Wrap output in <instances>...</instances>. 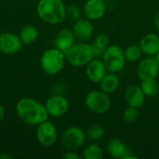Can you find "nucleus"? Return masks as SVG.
<instances>
[{"mask_svg":"<svg viewBox=\"0 0 159 159\" xmlns=\"http://www.w3.org/2000/svg\"><path fill=\"white\" fill-rule=\"evenodd\" d=\"M124 54H125V58L127 61L135 62L141 59L143 53L139 45H129L124 50Z\"/></svg>","mask_w":159,"mask_h":159,"instance_id":"23","label":"nucleus"},{"mask_svg":"<svg viewBox=\"0 0 159 159\" xmlns=\"http://www.w3.org/2000/svg\"><path fill=\"white\" fill-rule=\"evenodd\" d=\"M65 54L60 49L54 48L44 51L40 59L42 70L48 75H57L60 73L65 63Z\"/></svg>","mask_w":159,"mask_h":159,"instance_id":"3","label":"nucleus"},{"mask_svg":"<svg viewBox=\"0 0 159 159\" xmlns=\"http://www.w3.org/2000/svg\"><path fill=\"white\" fill-rule=\"evenodd\" d=\"M86 135L91 141H99V140L102 139V137L104 135V129L102 126L98 125V124L92 125L88 129Z\"/></svg>","mask_w":159,"mask_h":159,"instance_id":"25","label":"nucleus"},{"mask_svg":"<svg viewBox=\"0 0 159 159\" xmlns=\"http://www.w3.org/2000/svg\"><path fill=\"white\" fill-rule=\"evenodd\" d=\"M75 37L73 30L64 28L57 33L54 38V46L64 54L75 44Z\"/></svg>","mask_w":159,"mask_h":159,"instance_id":"14","label":"nucleus"},{"mask_svg":"<svg viewBox=\"0 0 159 159\" xmlns=\"http://www.w3.org/2000/svg\"><path fill=\"white\" fill-rule=\"evenodd\" d=\"M107 151L108 154L114 158H123L128 151V148L122 141L113 138L107 144Z\"/></svg>","mask_w":159,"mask_h":159,"instance_id":"20","label":"nucleus"},{"mask_svg":"<svg viewBox=\"0 0 159 159\" xmlns=\"http://www.w3.org/2000/svg\"><path fill=\"white\" fill-rule=\"evenodd\" d=\"M86 137L87 135L81 128L72 126L63 131L61 137V142L64 148L72 151L80 148L84 144Z\"/></svg>","mask_w":159,"mask_h":159,"instance_id":"7","label":"nucleus"},{"mask_svg":"<svg viewBox=\"0 0 159 159\" xmlns=\"http://www.w3.org/2000/svg\"><path fill=\"white\" fill-rule=\"evenodd\" d=\"M5 115H6V111H5V108L3 107V105L0 104V122L4 119L5 117Z\"/></svg>","mask_w":159,"mask_h":159,"instance_id":"30","label":"nucleus"},{"mask_svg":"<svg viewBox=\"0 0 159 159\" xmlns=\"http://www.w3.org/2000/svg\"><path fill=\"white\" fill-rule=\"evenodd\" d=\"M100 83H101V89L107 94H111L118 89L120 80L116 73L109 72V74H106Z\"/></svg>","mask_w":159,"mask_h":159,"instance_id":"18","label":"nucleus"},{"mask_svg":"<svg viewBox=\"0 0 159 159\" xmlns=\"http://www.w3.org/2000/svg\"><path fill=\"white\" fill-rule=\"evenodd\" d=\"M141 89L147 97H155L159 93V84L155 79H146L141 81Z\"/></svg>","mask_w":159,"mask_h":159,"instance_id":"22","label":"nucleus"},{"mask_svg":"<svg viewBox=\"0 0 159 159\" xmlns=\"http://www.w3.org/2000/svg\"><path fill=\"white\" fill-rule=\"evenodd\" d=\"M36 12L48 24H59L66 19V7L62 0H39Z\"/></svg>","mask_w":159,"mask_h":159,"instance_id":"2","label":"nucleus"},{"mask_svg":"<svg viewBox=\"0 0 159 159\" xmlns=\"http://www.w3.org/2000/svg\"><path fill=\"white\" fill-rule=\"evenodd\" d=\"M65 159H80L81 158V157L78 155V154H76L75 152H68V153H66L65 155H64V157H63Z\"/></svg>","mask_w":159,"mask_h":159,"instance_id":"28","label":"nucleus"},{"mask_svg":"<svg viewBox=\"0 0 159 159\" xmlns=\"http://www.w3.org/2000/svg\"><path fill=\"white\" fill-rule=\"evenodd\" d=\"M85 104L95 114H103L111 107V101L107 93L102 90H92L86 95Z\"/></svg>","mask_w":159,"mask_h":159,"instance_id":"6","label":"nucleus"},{"mask_svg":"<svg viewBox=\"0 0 159 159\" xmlns=\"http://www.w3.org/2000/svg\"><path fill=\"white\" fill-rule=\"evenodd\" d=\"M159 73V64L155 56H146L138 65L137 75L141 81L157 78Z\"/></svg>","mask_w":159,"mask_h":159,"instance_id":"9","label":"nucleus"},{"mask_svg":"<svg viewBox=\"0 0 159 159\" xmlns=\"http://www.w3.org/2000/svg\"><path fill=\"white\" fill-rule=\"evenodd\" d=\"M154 24H155V27L159 31V12L157 13L154 17Z\"/></svg>","mask_w":159,"mask_h":159,"instance_id":"29","label":"nucleus"},{"mask_svg":"<svg viewBox=\"0 0 159 159\" xmlns=\"http://www.w3.org/2000/svg\"><path fill=\"white\" fill-rule=\"evenodd\" d=\"M23 44H31L34 42L38 37V29L34 25H25L20 32L19 34Z\"/></svg>","mask_w":159,"mask_h":159,"instance_id":"21","label":"nucleus"},{"mask_svg":"<svg viewBox=\"0 0 159 159\" xmlns=\"http://www.w3.org/2000/svg\"><path fill=\"white\" fill-rule=\"evenodd\" d=\"M83 157L85 159H102V150L96 143L89 144L83 151Z\"/></svg>","mask_w":159,"mask_h":159,"instance_id":"24","label":"nucleus"},{"mask_svg":"<svg viewBox=\"0 0 159 159\" xmlns=\"http://www.w3.org/2000/svg\"><path fill=\"white\" fill-rule=\"evenodd\" d=\"M84 15L90 20H97L102 18L106 12L104 0H87L83 7Z\"/></svg>","mask_w":159,"mask_h":159,"instance_id":"12","label":"nucleus"},{"mask_svg":"<svg viewBox=\"0 0 159 159\" xmlns=\"http://www.w3.org/2000/svg\"><path fill=\"white\" fill-rule=\"evenodd\" d=\"M110 38L105 34H100L96 36L94 41L90 44L94 58H102V55L106 49V48L109 46Z\"/></svg>","mask_w":159,"mask_h":159,"instance_id":"19","label":"nucleus"},{"mask_svg":"<svg viewBox=\"0 0 159 159\" xmlns=\"http://www.w3.org/2000/svg\"><path fill=\"white\" fill-rule=\"evenodd\" d=\"M155 57H156V59H157V62H158L159 64V51L155 55Z\"/></svg>","mask_w":159,"mask_h":159,"instance_id":"32","label":"nucleus"},{"mask_svg":"<svg viewBox=\"0 0 159 159\" xmlns=\"http://www.w3.org/2000/svg\"><path fill=\"white\" fill-rule=\"evenodd\" d=\"M36 139L43 147H50L57 141V129L53 123L46 120L37 125Z\"/></svg>","mask_w":159,"mask_h":159,"instance_id":"8","label":"nucleus"},{"mask_svg":"<svg viewBox=\"0 0 159 159\" xmlns=\"http://www.w3.org/2000/svg\"><path fill=\"white\" fill-rule=\"evenodd\" d=\"M65 57L67 61L75 67L85 66L94 59L91 46L86 42L75 43L65 53Z\"/></svg>","mask_w":159,"mask_h":159,"instance_id":"4","label":"nucleus"},{"mask_svg":"<svg viewBox=\"0 0 159 159\" xmlns=\"http://www.w3.org/2000/svg\"><path fill=\"white\" fill-rule=\"evenodd\" d=\"M102 59L107 71L111 73H118L122 71L127 61L124 50L118 45H109Z\"/></svg>","mask_w":159,"mask_h":159,"instance_id":"5","label":"nucleus"},{"mask_svg":"<svg viewBox=\"0 0 159 159\" xmlns=\"http://www.w3.org/2000/svg\"><path fill=\"white\" fill-rule=\"evenodd\" d=\"M141 49L147 56H155L159 51V35L157 34H147L140 41Z\"/></svg>","mask_w":159,"mask_h":159,"instance_id":"17","label":"nucleus"},{"mask_svg":"<svg viewBox=\"0 0 159 159\" xmlns=\"http://www.w3.org/2000/svg\"><path fill=\"white\" fill-rule=\"evenodd\" d=\"M106 67L102 60L94 58L87 64L86 74L88 78L93 83H100L106 75Z\"/></svg>","mask_w":159,"mask_h":159,"instance_id":"15","label":"nucleus"},{"mask_svg":"<svg viewBox=\"0 0 159 159\" xmlns=\"http://www.w3.org/2000/svg\"><path fill=\"white\" fill-rule=\"evenodd\" d=\"M45 106L48 116L53 117H61L68 112L69 102L61 95H53L47 100Z\"/></svg>","mask_w":159,"mask_h":159,"instance_id":"11","label":"nucleus"},{"mask_svg":"<svg viewBox=\"0 0 159 159\" xmlns=\"http://www.w3.org/2000/svg\"><path fill=\"white\" fill-rule=\"evenodd\" d=\"M138 116H139L138 108H135V107L129 106L123 113V119L125 120V122L129 124L134 123L138 119Z\"/></svg>","mask_w":159,"mask_h":159,"instance_id":"26","label":"nucleus"},{"mask_svg":"<svg viewBox=\"0 0 159 159\" xmlns=\"http://www.w3.org/2000/svg\"><path fill=\"white\" fill-rule=\"evenodd\" d=\"M19 117L29 126H37L48 120V113L45 105L32 98H22L16 103Z\"/></svg>","mask_w":159,"mask_h":159,"instance_id":"1","label":"nucleus"},{"mask_svg":"<svg viewBox=\"0 0 159 159\" xmlns=\"http://www.w3.org/2000/svg\"><path fill=\"white\" fill-rule=\"evenodd\" d=\"M22 42L19 35L5 32L0 34V51L7 55H14L21 49Z\"/></svg>","mask_w":159,"mask_h":159,"instance_id":"10","label":"nucleus"},{"mask_svg":"<svg viewBox=\"0 0 159 159\" xmlns=\"http://www.w3.org/2000/svg\"><path fill=\"white\" fill-rule=\"evenodd\" d=\"M66 18L72 21H76L81 19V11L77 6L72 5L66 7Z\"/></svg>","mask_w":159,"mask_h":159,"instance_id":"27","label":"nucleus"},{"mask_svg":"<svg viewBox=\"0 0 159 159\" xmlns=\"http://www.w3.org/2000/svg\"><path fill=\"white\" fill-rule=\"evenodd\" d=\"M145 95L141 89V87H138L136 85H131L128 87L125 90L124 98L129 106L140 108L144 102Z\"/></svg>","mask_w":159,"mask_h":159,"instance_id":"16","label":"nucleus"},{"mask_svg":"<svg viewBox=\"0 0 159 159\" xmlns=\"http://www.w3.org/2000/svg\"><path fill=\"white\" fill-rule=\"evenodd\" d=\"M93 25L89 19H79L75 21L73 32L75 39L78 42H87L89 41L93 34Z\"/></svg>","mask_w":159,"mask_h":159,"instance_id":"13","label":"nucleus"},{"mask_svg":"<svg viewBox=\"0 0 159 159\" xmlns=\"http://www.w3.org/2000/svg\"><path fill=\"white\" fill-rule=\"evenodd\" d=\"M11 158H12V157H11L10 155L7 154V153H2V154H0V159H11Z\"/></svg>","mask_w":159,"mask_h":159,"instance_id":"31","label":"nucleus"}]
</instances>
